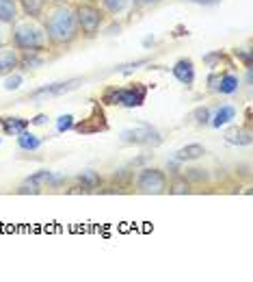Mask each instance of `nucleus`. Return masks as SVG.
Returning <instances> with one entry per match:
<instances>
[{"instance_id":"nucleus-1","label":"nucleus","mask_w":253,"mask_h":282,"mask_svg":"<svg viewBox=\"0 0 253 282\" xmlns=\"http://www.w3.org/2000/svg\"><path fill=\"white\" fill-rule=\"evenodd\" d=\"M41 26L46 31L48 43L54 48H69L78 39V24L74 7L67 5H52L48 3L46 11L41 13Z\"/></svg>"},{"instance_id":"nucleus-2","label":"nucleus","mask_w":253,"mask_h":282,"mask_svg":"<svg viewBox=\"0 0 253 282\" xmlns=\"http://www.w3.org/2000/svg\"><path fill=\"white\" fill-rule=\"evenodd\" d=\"M11 41H13V46L20 50H35V52H41V50L48 46L46 31H43L41 22H37L35 18L18 22V24L13 26Z\"/></svg>"},{"instance_id":"nucleus-3","label":"nucleus","mask_w":253,"mask_h":282,"mask_svg":"<svg viewBox=\"0 0 253 282\" xmlns=\"http://www.w3.org/2000/svg\"><path fill=\"white\" fill-rule=\"evenodd\" d=\"M76 13V24H78V33H82L87 39L96 37L104 26V9L98 7L96 3H80L74 7Z\"/></svg>"},{"instance_id":"nucleus-4","label":"nucleus","mask_w":253,"mask_h":282,"mask_svg":"<svg viewBox=\"0 0 253 282\" xmlns=\"http://www.w3.org/2000/svg\"><path fill=\"white\" fill-rule=\"evenodd\" d=\"M134 185H136V191L139 193L158 195V193H164V189H167V176L156 167H145L136 174Z\"/></svg>"},{"instance_id":"nucleus-5","label":"nucleus","mask_w":253,"mask_h":282,"mask_svg":"<svg viewBox=\"0 0 253 282\" xmlns=\"http://www.w3.org/2000/svg\"><path fill=\"white\" fill-rule=\"evenodd\" d=\"M145 100V87L136 85L130 89H113L106 93L108 104H121V106H139Z\"/></svg>"},{"instance_id":"nucleus-6","label":"nucleus","mask_w":253,"mask_h":282,"mask_svg":"<svg viewBox=\"0 0 253 282\" xmlns=\"http://www.w3.org/2000/svg\"><path fill=\"white\" fill-rule=\"evenodd\" d=\"M121 139L126 143H160V137H158L156 130L151 128H136V130H124L121 133Z\"/></svg>"},{"instance_id":"nucleus-7","label":"nucleus","mask_w":253,"mask_h":282,"mask_svg":"<svg viewBox=\"0 0 253 282\" xmlns=\"http://www.w3.org/2000/svg\"><path fill=\"white\" fill-rule=\"evenodd\" d=\"M20 65V52L16 46H0V74H9Z\"/></svg>"},{"instance_id":"nucleus-8","label":"nucleus","mask_w":253,"mask_h":282,"mask_svg":"<svg viewBox=\"0 0 253 282\" xmlns=\"http://www.w3.org/2000/svg\"><path fill=\"white\" fill-rule=\"evenodd\" d=\"M225 141L232 143V146H249L253 141V135L249 128H242V126H234L225 133Z\"/></svg>"},{"instance_id":"nucleus-9","label":"nucleus","mask_w":253,"mask_h":282,"mask_svg":"<svg viewBox=\"0 0 253 282\" xmlns=\"http://www.w3.org/2000/svg\"><path fill=\"white\" fill-rule=\"evenodd\" d=\"M173 76H176L180 83H184V85H193V81H195V68H193V61H191V59L178 61V63H176V68H173Z\"/></svg>"},{"instance_id":"nucleus-10","label":"nucleus","mask_w":253,"mask_h":282,"mask_svg":"<svg viewBox=\"0 0 253 282\" xmlns=\"http://www.w3.org/2000/svg\"><path fill=\"white\" fill-rule=\"evenodd\" d=\"M18 7L22 9L24 16L39 20L41 13L46 11V7H48V0H18Z\"/></svg>"},{"instance_id":"nucleus-11","label":"nucleus","mask_w":253,"mask_h":282,"mask_svg":"<svg viewBox=\"0 0 253 282\" xmlns=\"http://www.w3.org/2000/svg\"><path fill=\"white\" fill-rule=\"evenodd\" d=\"M80 83L78 78H74V81H67V83H54V85H48L43 87V89H37L33 91V98H41V96H59V93H65L69 89H74V87Z\"/></svg>"},{"instance_id":"nucleus-12","label":"nucleus","mask_w":253,"mask_h":282,"mask_svg":"<svg viewBox=\"0 0 253 282\" xmlns=\"http://www.w3.org/2000/svg\"><path fill=\"white\" fill-rule=\"evenodd\" d=\"M18 13H20L18 0H0V22L13 24L18 20Z\"/></svg>"},{"instance_id":"nucleus-13","label":"nucleus","mask_w":253,"mask_h":282,"mask_svg":"<svg viewBox=\"0 0 253 282\" xmlns=\"http://www.w3.org/2000/svg\"><path fill=\"white\" fill-rule=\"evenodd\" d=\"M206 154V148L199 146V143H191V146H184L176 152V158L178 161H197Z\"/></svg>"},{"instance_id":"nucleus-14","label":"nucleus","mask_w":253,"mask_h":282,"mask_svg":"<svg viewBox=\"0 0 253 282\" xmlns=\"http://www.w3.org/2000/svg\"><path fill=\"white\" fill-rule=\"evenodd\" d=\"M100 5H102L104 13H108V16H119L132 5V0H100Z\"/></svg>"},{"instance_id":"nucleus-15","label":"nucleus","mask_w":253,"mask_h":282,"mask_svg":"<svg viewBox=\"0 0 253 282\" xmlns=\"http://www.w3.org/2000/svg\"><path fill=\"white\" fill-rule=\"evenodd\" d=\"M234 115H236V108L229 106V104H225V106H221L219 111H216V115L212 118L210 124H212L214 128H221L223 124H227L229 120H234Z\"/></svg>"},{"instance_id":"nucleus-16","label":"nucleus","mask_w":253,"mask_h":282,"mask_svg":"<svg viewBox=\"0 0 253 282\" xmlns=\"http://www.w3.org/2000/svg\"><path fill=\"white\" fill-rule=\"evenodd\" d=\"M78 180H80V185H82V189H85V191L98 189V187H100V183H102V178H100V174H98V172H91V170L82 172L80 176H78Z\"/></svg>"},{"instance_id":"nucleus-17","label":"nucleus","mask_w":253,"mask_h":282,"mask_svg":"<svg viewBox=\"0 0 253 282\" xmlns=\"http://www.w3.org/2000/svg\"><path fill=\"white\" fill-rule=\"evenodd\" d=\"M0 124L5 126V133L7 135H11V133H22V130H26L28 126V120H20V118H0Z\"/></svg>"},{"instance_id":"nucleus-18","label":"nucleus","mask_w":253,"mask_h":282,"mask_svg":"<svg viewBox=\"0 0 253 282\" xmlns=\"http://www.w3.org/2000/svg\"><path fill=\"white\" fill-rule=\"evenodd\" d=\"M238 85H240V78L234 76V74H225L219 78V87H216V91L221 93H234L238 89Z\"/></svg>"},{"instance_id":"nucleus-19","label":"nucleus","mask_w":253,"mask_h":282,"mask_svg":"<svg viewBox=\"0 0 253 282\" xmlns=\"http://www.w3.org/2000/svg\"><path fill=\"white\" fill-rule=\"evenodd\" d=\"M18 146L22 150H37L41 146V139L37 135H31V133H26V130H22L18 137Z\"/></svg>"},{"instance_id":"nucleus-20","label":"nucleus","mask_w":253,"mask_h":282,"mask_svg":"<svg viewBox=\"0 0 253 282\" xmlns=\"http://www.w3.org/2000/svg\"><path fill=\"white\" fill-rule=\"evenodd\" d=\"M43 63L41 57H37V52L35 50H24V54L20 57V65L24 70H31V68H39V65Z\"/></svg>"},{"instance_id":"nucleus-21","label":"nucleus","mask_w":253,"mask_h":282,"mask_svg":"<svg viewBox=\"0 0 253 282\" xmlns=\"http://www.w3.org/2000/svg\"><path fill=\"white\" fill-rule=\"evenodd\" d=\"M184 178L189 180V183H206L208 174H206V170H186Z\"/></svg>"},{"instance_id":"nucleus-22","label":"nucleus","mask_w":253,"mask_h":282,"mask_svg":"<svg viewBox=\"0 0 253 282\" xmlns=\"http://www.w3.org/2000/svg\"><path fill=\"white\" fill-rule=\"evenodd\" d=\"M193 118L197 124H210V108H206V106H199V108H195L193 111Z\"/></svg>"},{"instance_id":"nucleus-23","label":"nucleus","mask_w":253,"mask_h":282,"mask_svg":"<svg viewBox=\"0 0 253 282\" xmlns=\"http://www.w3.org/2000/svg\"><path fill=\"white\" fill-rule=\"evenodd\" d=\"M173 195H184V193H191V183L189 180H176V183L171 185V189H169Z\"/></svg>"},{"instance_id":"nucleus-24","label":"nucleus","mask_w":253,"mask_h":282,"mask_svg":"<svg viewBox=\"0 0 253 282\" xmlns=\"http://www.w3.org/2000/svg\"><path fill=\"white\" fill-rule=\"evenodd\" d=\"M50 178H52V174H50L48 170H41V172H37L35 176H31L28 180L35 183V185H41V183H50Z\"/></svg>"},{"instance_id":"nucleus-25","label":"nucleus","mask_w":253,"mask_h":282,"mask_svg":"<svg viewBox=\"0 0 253 282\" xmlns=\"http://www.w3.org/2000/svg\"><path fill=\"white\" fill-rule=\"evenodd\" d=\"M71 120H74L71 115H63V118H59V124H56V128H59L61 133H63V130H69L71 128Z\"/></svg>"},{"instance_id":"nucleus-26","label":"nucleus","mask_w":253,"mask_h":282,"mask_svg":"<svg viewBox=\"0 0 253 282\" xmlns=\"http://www.w3.org/2000/svg\"><path fill=\"white\" fill-rule=\"evenodd\" d=\"M20 83H22V76H9L5 81V89H18Z\"/></svg>"},{"instance_id":"nucleus-27","label":"nucleus","mask_w":253,"mask_h":282,"mask_svg":"<svg viewBox=\"0 0 253 282\" xmlns=\"http://www.w3.org/2000/svg\"><path fill=\"white\" fill-rule=\"evenodd\" d=\"M134 5H139V7H154L158 3H162V0H132Z\"/></svg>"},{"instance_id":"nucleus-28","label":"nucleus","mask_w":253,"mask_h":282,"mask_svg":"<svg viewBox=\"0 0 253 282\" xmlns=\"http://www.w3.org/2000/svg\"><path fill=\"white\" fill-rule=\"evenodd\" d=\"M46 120H48V115H37V118L33 120V124H46Z\"/></svg>"},{"instance_id":"nucleus-29","label":"nucleus","mask_w":253,"mask_h":282,"mask_svg":"<svg viewBox=\"0 0 253 282\" xmlns=\"http://www.w3.org/2000/svg\"><path fill=\"white\" fill-rule=\"evenodd\" d=\"M219 57H221V52H216V54H210V57H206V61H208V63H214L216 59H219Z\"/></svg>"},{"instance_id":"nucleus-30","label":"nucleus","mask_w":253,"mask_h":282,"mask_svg":"<svg viewBox=\"0 0 253 282\" xmlns=\"http://www.w3.org/2000/svg\"><path fill=\"white\" fill-rule=\"evenodd\" d=\"M195 3H201V5H216V3H221V0H195Z\"/></svg>"},{"instance_id":"nucleus-31","label":"nucleus","mask_w":253,"mask_h":282,"mask_svg":"<svg viewBox=\"0 0 253 282\" xmlns=\"http://www.w3.org/2000/svg\"><path fill=\"white\" fill-rule=\"evenodd\" d=\"M48 3H52V5H67L69 0H48Z\"/></svg>"},{"instance_id":"nucleus-32","label":"nucleus","mask_w":253,"mask_h":282,"mask_svg":"<svg viewBox=\"0 0 253 282\" xmlns=\"http://www.w3.org/2000/svg\"><path fill=\"white\" fill-rule=\"evenodd\" d=\"M80 3H96V0H80Z\"/></svg>"},{"instance_id":"nucleus-33","label":"nucleus","mask_w":253,"mask_h":282,"mask_svg":"<svg viewBox=\"0 0 253 282\" xmlns=\"http://www.w3.org/2000/svg\"><path fill=\"white\" fill-rule=\"evenodd\" d=\"M0 41H3V37H0Z\"/></svg>"}]
</instances>
